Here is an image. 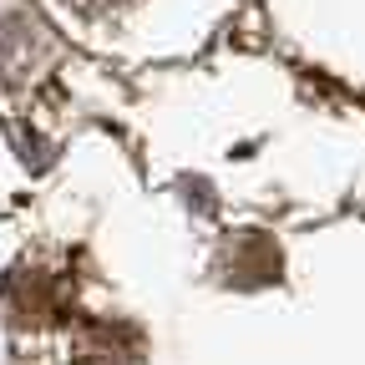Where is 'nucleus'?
Here are the masks:
<instances>
[{"instance_id":"1","label":"nucleus","mask_w":365,"mask_h":365,"mask_svg":"<svg viewBox=\"0 0 365 365\" xmlns=\"http://www.w3.org/2000/svg\"><path fill=\"white\" fill-rule=\"evenodd\" d=\"M76 365H143V340L117 319L86 325L76 340Z\"/></svg>"}]
</instances>
